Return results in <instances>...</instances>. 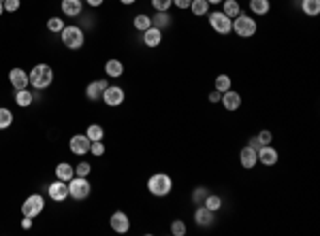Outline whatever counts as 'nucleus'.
<instances>
[{"instance_id":"6ab92c4d","label":"nucleus","mask_w":320,"mask_h":236,"mask_svg":"<svg viewBox=\"0 0 320 236\" xmlns=\"http://www.w3.org/2000/svg\"><path fill=\"white\" fill-rule=\"evenodd\" d=\"M143 43L147 45V47H158V45L162 43V30L150 26V28L143 32Z\"/></svg>"},{"instance_id":"bb28decb","label":"nucleus","mask_w":320,"mask_h":236,"mask_svg":"<svg viewBox=\"0 0 320 236\" xmlns=\"http://www.w3.org/2000/svg\"><path fill=\"white\" fill-rule=\"evenodd\" d=\"M230 85H233V79H230L228 75H218V77H216V81H214V89H218L220 94L228 92Z\"/></svg>"},{"instance_id":"49530a36","label":"nucleus","mask_w":320,"mask_h":236,"mask_svg":"<svg viewBox=\"0 0 320 236\" xmlns=\"http://www.w3.org/2000/svg\"><path fill=\"white\" fill-rule=\"evenodd\" d=\"M120 2H122V4H126V6H130V4L137 2V0H120Z\"/></svg>"},{"instance_id":"c03bdc74","label":"nucleus","mask_w":320,"mask_h":236,"mask_svg":"<svg viewBox=\"0 0 320 236\" xmlns=\"http://www.w3.org/2000/svg\"><path fill=\"white\" fill-rule=\"evenodd\" d=\"M22 228L24 230H30L32 228V219H30V217H24V219H22Z\"/></svg>"},{"instance_id":"b1692460","label":"nucleus","mask_w":320,"mask_h":236,"mask_svg":"<svg viewBox=\"0 0 320 236\" xmlns=\"http://www.w3.org/2000/svg\"><path fill=\"white\" fill-rule=\"evenodd\" d=\"M250 11L254 15H267L271 11V0H250Z\"/></svg>"},{"instance_id":"ea45409f","label":"nucleus","mask_w":320,"mask_h":236,"mask_svg":"<svg viewBox=\"0 0 320 236\" xmlns=\"http://www.w3.org/2000/svg\"><path fill=\"white\" fill-rule=\"evenodd\" d=\"M90 170H92V168H90V164H88V162H81V164L75 168V175H77V177H88Z\"/></svg>"},{"instance_id":"9d476101","label":"nucleus","mask_w":320,"mask_h":236,"mask_svg":"<svg viewBox=\"0 0 320 236\" xmlns=\"http://www.w3.org/2000/svg\"><path fill=\"white\" fill-rule=\"evenodd\" d=\"M47 194H49V198L51 200H56V202H64L68 198V183L66 181H54L47 187Z\"/></svg>"},{"instance_id":"79ce46f5","label":"nucleus","mask_w":320,"mask_h":236,"mask_svg":"<svg viewBox=\"0 0 320 236\" xmlns=\"http://www.w3.org/2000/svg\"><path fill=\"white\" fill-rule=\"evenodd\" d=\"M248 147H252V149L258 151L260 147H262V145H260V140H258V136H252V138H250V140H248Z\"/></svg>"},{"instance_id":"f3484780","label":"nucleus","mask_w":320,"mask_h":236,"mask_svg":"<svg viewBox=\"0 0 320 236\" xmlns=\"http://www.w3.org/2000/svg\"><path fill=\"white\" fill-rule=\"evenodd\" d=\"M194 221H196V226H201V228H209L211 223H214V210H209L207 207H198L194 210Z\"/></svg>"},{"instance_id":"a18cd8bd","label":"nucleus","mask_w":320,"mask_h":236,"mask_svg":"<svg viewBox=\"0 0 320 236\" xmlns=\"http://www.w3.org/2000/svg\"><path fill=\"white\" fill-rule=\"evenodd\" d=\"M86 2H88L90 6H100L102 2H105V0H86Z\"/></svg>"},{"instance_id":"a211bd4d","label":"nucleus","mask_w":320,"mask_h":236,"mask_svg":"<svg viewBox=\"0 0 320 236\" xmlns=\"http://www.w3.org/2000/svg\"><path fill=\"white\" fill-rule=\"evenodd\" d=\"M60 9L66 17H77V15H81V11H83V2L81 0H62Z\"/></svg>"},{"instance_id":"09e8293b","label":"nucleus","mask_w":320,"mask_h":236,"mask_svg":"<svg viewBox=\"0 0 320 236\" xmlns=\"http://www.w3.org/2000/svg\"><path fill=\"white\" fill-rule=\"evenodd\" d=\"M209 4H222V0H207Z\"/></svg>"},{"instance_id":"ddd939ff","label":"nucleus","mask_w":320,"mask_h":236,"mask_svg":"<svg viewBox=\"0 0 320 236\" xmlns=\"http://www.w3.org/2000/svg\"><path fill=\"white\" fill-rule=\"evenodd\" d=\"M256 162H258V153H256V149H252V147H243V149L239 151V164H241V168H246V170H252Z\"/></svg>"},{"instance_id":"7c9ffc66","label":"nucleus","mask_w":320,"mask_h":236,"mask_svg":"<svg viewBox=\"0 0 320 236\" xmlns=\"http://www.w3.org/2000/svg\"><path fill=\"white\" fill-rule=\"evenodd\" d=\"M134 28H137V30H141V32H145L147 28H150V26H152V17H147L145 15V13H141V15H137V17H134Z\"/></svg>"},{"instance_id":"58836bf2","label":"nucleus","mask_w":320,"mask_h":236,"mask_svg":"<svg viewBox=\"0 0 320 236\" xmlns=\"http://www.w3.org/2000/svg\"><path fill=\"white\" fill-rule=\"evenodd\" d=\"M22 6V0H4V11L6 13H15Z\"/></svg>"},{"instance_id":"f8f14e48","label":"nucleus","mask_w":320,"mask_h":236,"mask_svg":"<svg viewBox=\"0 0 320 236\" xmlns=\"http://www.w3.org/2000/svg\"><path fill=\"white\" fill-rule=\"evenodd\" d=\"M109 223H111L113 232H118V234H124L130 230V219H128V215L122 213V210H115L111 215V219H109Z\"/></svg>"},{"instance_id":"20e7f679","label":"nucleus","mask_w":320,"mask_h":236,"mask_svg":"<svg viewBox=\"0 0 320 236\" xmlns=\"http://www.w3.org/2000/svg\"><path fill=\"white\" fill-rule=\"evenodd\" d=\"M60 38H62V45L68 49H81L83 41H86L83 30L79 26H64L62 32H60Z\"/></svg>"},{"instance_id":"4c0bfd02","label":"nucleus","mask_w":320,"mask_h":236,"mask_svg":"<svg viewBox=\"0 0 320 236\" xmlns=\"http://www.w3.org/2000/svg\"><path fill=\"white\" fill-rule=\"evenodd\" d=\"M258 140H260V145H271V143H273V134H271V130H260V132H258Z\"/></svg>"},{"instance_id":"cd10ccee","label":"nucleus","mask_w":320,"mask_h":236,"mask_svg":"<svg viewBox=\"0 0 320 236\" xmlns=\"http://www.w3.org/2000/svg\"><path fill=\"white\" fill-rule=\"evenodd\" d=\"M105 73L109 77H122V73H124V64H122L120 60H109L105 64Z\"/></svg>"},{"instance_id":"2eb2a0df","label":"nucleus","mask_w":320,"mask_h":236,"mask_svg":"<svg viewBox=\"0 0 320 236\" xmlns=\"http://www.w3.org/2000/svg\"><path fill=\"white\" fill-rule=\"evenodd\" d=\"M9 81H11V85L15 87V92H17V89H24V87H28V85H30V81H28V73H26L24 68H11V73H9Z\"/></svg>"},{"instance_id":"4be33fe9","label":"nucleus","mask_w":320,"mask_h":236,"mask_svg":"<svg viewBox=\"0 0 320 236\" xmlns=\"http://www.w3.org/2000/svg\"><path fill=\"white\" fill-rule=\"evenodd\" d=\"M56 177L60 179V181H66V183H68L70 179L75 177V168H73V166H70L68 162H60V164L56 166Z\"/></svg>"},{"instance_id":"c756f323","label":"nucleus","mask_w":320,"mask_h":236,"mask_svg":"<svg viewBox=\"0 0 320 236\" xmlns=\"http://www.w3.org/2000/svg\"><path fill=\"white\" fill-rule=\"evenodd\" d=\"M205 207H207L209 210H214V213H216V210H220L222 209V198L220 196H216V194H209L207 198H205Z\"/></svg>"},{"instance_id":"393cba45","label":"nucleus","mask_w":320,"mask_h":236,"mask_svg":"<svg viewBox=\"0 0 320 236\" xmlns=\"http://www.w3.org/2000/svg\"><path fill=\"white\" fill-rule=\"evenodd\" d=\"M301 11L307 17H316L320 13V0H301Z\"/></svg>"},{"instance_id":"e433bc0d","label":"nucleus","mask_w":320,"mask_h":236,"mask_svg":"<svg viewBox=\"0 0 320 236\" xmlns=\"http://www.w3.org/2000/svg\"><path fill=\"white\" fill-rule=\"evenodd\" d=\"M173 4V0H152V6L156 11H169Z\"/></svg>"},{"instance_id":"dca6fc26","label":"nucleus","mask_w":320,"mask_h":236,"mask_svg":"<svg viewBox=\"0 0 320 236\" xmlns=\"http://www.w3.org/2000/svg\"><path fill=\"white\" fill-rule=\"evenodd\" d=\"M109 83L107 81H92L90 85H86V98H90L92 102L100 100L102 98V92L107 89Z\"/></svg>"},{"instance_id":"c85d7f7f","label":"nucleus","mask_w":320,"mask_h":236,"mask_svg":"<svg viewBox=\"0 0 320 236\" xmlns=\"http://www.w3.org/2000/svg\"><path fill=\"white\" fill-rule=\"evenodd\" d=\"M86 136L90 140H102L105 138V128L98 126V124H90L88 130H86Z\"/></svg>"},{"instance_id":"4468645a","label":"nucleus","mask_w":320,"mask_h":236,"mask_svg":"<svg viewBox=\"0 0 320 236\" xmlns=\"http://www.w3.org/2000/svg\"><path fill=\"white\" fill-rule=\"evenodd\" d=\"M220 102H222V106L226 108V111H237V108L241 106V94L239 92H235V89H228V92H224L222 94V98H220Z\"/></svg>"},{"instance_id":"a878e982","label":"nucleus","mask_w":320,"mask_h":236,"mask_svg":"<svg viewBox=\"0 0 320 236\" xmlns=\"http://www.w3.org/2000/svg\"><path fill=\"white\" fill-rule=\"evenodd\" d=\"M190 11H192V15H196V17H205L209 13V2L207 0H192Z\"/></svg>"},{"instance_id":"39448f33","label":"nucleus","mask_w":320,"mask_h":236,"mask_svg":"<svg viewBox=\"0 0 320 236\" xmlns=\"http://www.w3.org/2000/svg\"><path fill=\"white\" fill-rule=\"evenodd\" d=\"M207 19H209V26L214 28V32L218 34L226 36L233 32V19L226 17L222 11H214V13H207Z\"/></svg>"},{"instance_id":"7ed1b4c3","label":"nucleus","mask_w":320,"mask_h":236,"mask_svg":"<svg viewBox=\"0 0 320 236\" xmlns=\"http://www.w3.org/2000/svg\"><path fill=\"white\" fill-rule=\"evenodd\" d=\"M256 30H258V24H256V19L246 15V13H239V15L233 19V32H235L237 36L250 38V36L256 34Z\"/></svg>"},{"instance_id":"1a4fd4ad","label":"nucleus","mask_w":320,"mask_h":236,"mask_svg":"<svg viewBox=\"0 0 320 236\" xmlns=\"http://www.w3.org/2000/svg\"><path fill=\"white\" fill-rule=\"evenodd\" d=\"M90 145H92V140H90L86 134H75V136L68 140V149L73 151L75 156H86V153H90Z\"/></svg>"},{"instance_id":"5701e85b","label":"nucleus","mask_w":320,"mask_h":236,"mask_svg":"<svg viewBox=\"0 0 320 236\" xmlns=\"http://www.w3.org/2000/svg\"><path fill=\"white\" fill-rule=\"evenodd\" d=\"M222 13L230 19H235L237 15L241 13V6H239V0H222Z\"/></svg>"},{"instance_id":"6e6552de","label":"nucleus","mask_w":320,"mask_h":236,"mask_svg":"<svg viewBox=\"0 0 320 236\" xmlns=\"http://www.w3.org/2000/svg\"><path fill=\"white\" fill-rule=\"evenodd\" d=\"M124 89L118 87V85H107V89L102 92V102H105L107 106H120L122 102H124Z\"/></svg>"},{"instance_id":"72a5a7b5","label":"nucleus","mask_w":320,"mask_h":236,"mask_svg":"<svg viewBox=\"0 0 320 236\" xmlns=\"http://www.w3.org/2000/svg\"><path fill=\"white\" fill-rule=\"evenodd\" d=\"M186 223L182 219H175V221H171V234L173 236H186Z\"/></svg>"},{"instance_id":"aec40b11","label":"nucleus","mask_w":320,"mask_h":236,"mask_svg":"<svg viewBox=\"0 0 320 236\" xmlns=\"http://www.w3.org/2000/svg\"><path fill=\"white\" fill-rule=\"evenodd\" d=\"M171 24H173V19H171V15L166 11H156V15L152 17V26L154 28H158V30L171 28Z\"/></svg>"},{"instance_id":"de8ad7c7","label":"nucleus","mask_w":320,"mask_h":236,"mask_svg":"<svg viewBox=\"0 0 320 236\" xmlns=\"http://www.w3.org/2000/svg\"><path fill=\"white\" fill-rule=\"evenodd\" d=\"M2 13H4V0H0V17H2Z\"/></svg>"},{"instance_id":"9b49d317","label":"nucleus","mask_w":320,"mask_h":236,"mask_svg":"<svg viewBox=\"0 0 320 236\" xmlns=\"http://www.w3.org/2000/svg\"><path fill=\"white\" fill-rule=\"evenodd\" d=\"M256 153H258V162L262 166H275V164H278L280 156H278V149H275L273 145H262Z\"/></svg>"},{"instance_id":"a19ab883","label":"nucleus","mask_w":320,"mask_h":236,"mask_svg":"<svg viewBox=\"0 0 320 236\" xmlns=\"http://www.w3.org/2000/svg\"><path fill=\"white\" fill-rule=\"evenodd\" d=\"M173 4L177 6V9H182V11H186V9H190V4H192V0H173Z\"/></svg>"},{"instance_id":"f03ea898","label":"nucleus","mask_w":320,"mask_h":236,"mask_svg":"<svg viewBox=\"0 0 320 236\" xmlns=\"http://www.w3.org/2000/svg\"><path fill=\"white\" fill-rule=\"evenodd\" d=\"M28 81H30V85H34V89H45L54 81V70H51L49 64H36V66L30 70Z\"/></svg>"},{"instance_id":"473e14b6","label":"nucleus","mask_w":320,"mask_h":236,"mask_svg":"<svg viewBox=\"0 0 320 236\" xmlns=\"http://www.w3.org/2000/svg\"><path fill=\"white\" fill-rule=\"evenodd\" d=\"M62 28H64V19L62 17H49L47 19V30L49 32H62Z\"/></svg>"},{"instance_id":"0eeeda50","label":"nucleus","mask_w":320,"mask_h":236,"mask_svg":"<svg viewBox=\"0 0 320 236\" xmlns=\"http://www.w3.org/2000/svg\"><path fill=\"white\" fill-rule=\"evenodd\" d=\"M43 209H45V198L41 194H32L26 198L22 204V215L30 217V219H36V217L43 213Z\"/></svg>"},{"instance_id":"f257e3e1","label":"nucleus","mask_w":320,"mask_h":236,"mask_svg":"<svg viewBox=\"0 0 320 236\" xmlns=\"http://www.w3.org/2000/svg\"><path fill=\"white\" fill-rule=\"evenodd\" d=\"M173 189V179L166 175V172H156L147 179V191L156 198H164L169 196Z\"/></svg>"},{"instance_id":"412c9836","label":"nucleus","mask_w":320,"mask_h":236,"mask_svg":"<svg viewBox=\"0 0 320 236\" xmlns=\"http://www.w3.org/2000/svg\"><path fill=\"white\" fill-rule=\"evenodd\" d=\"M32 102H34V94H32L28 87L17 89V92H15V105H17V106L26 108V106H30Z\"/></svg>"},{"instance_id":"2f4dec72","label":"nucleus","mask_w":320,"mask_h":236,"mask_svg":"<svg viewBox=\"0 0 320 236\" xmlns=\"http://www.w3.org/2000/svg\"><path fill=\"white\" fill-rule=\"evenodd\" d=\"M13 124V113L9 108L0 106V130H4V128H9Z\"/></svg>"},{"instance_id":"f704fd0d","label":"nucleus","mask_w":320,"mask_h":236,"mask_svg":"<svg viewBox=\"0 0 320 236\" xmlns=\"http://www.w3.org/2000/svg\"><path fill=\"white\" fill-rule=\"evenodd\" d=\"M207 196H209V189L207 187H196L194 194H192V200H194V204H203Z\"/></svg>"},{"instance_id":"37998d69","label":"nucleus","mask_w":320,"mask_h":236,"mask_svg":"<svg viewBox=\"0 0 320 236\" xmlns=\"http://www.w3.org/2000/svg\"><path fill=\"white\" fill-rule=\"evenodd\" d=\"M220 98H222V94L218 92V89H214V92H209V102H214V105H216V102H220Z\"/></svg>"},{"instance_id":"c9c22d12","label":"nucleus","mask_w":320,"mask_h":236,"mask_svg":"<svg viewBox=\"0 0 320 236\" xmlns=\"http://www.w3.org/2000/svg\"><path fill=\"white\" fill-rule=\"evenodd\" d=\"M90 153L96 157H100L102 153H105V145H102V140H92V145H90Z\"/></svg>"},{"instance_id":"423d86ee","label":"nucleus","mask_w":320,"mask_h":236,"mask_svg":"<svg viewBox=\"0 0 320 236\" xmlns=\"http://www.w3.org/2000/svg\"><path fill=\"white\" fill-rule=\"evenodd\" d=\"M92 191V185L88 183V177H73L68 181V196L75 200H86Z\"/></svg>"}]
</instances>
